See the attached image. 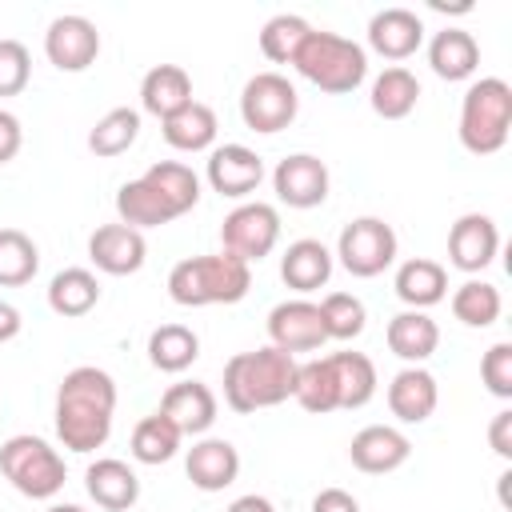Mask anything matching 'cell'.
Returning a JSON list of instances; mask_svg holds the SVG:
<instances>
[{
	"mask_svg": "<svg viewBox=\"0 0 512 512\" xmlns=\"http://www.w3.org/2000/svg\"><path fill=\"white\" fill-rule=\"evenodd\" d=\"M44 56L48 64H56L60 72H84L96 64L100 56V32L88 16L80 12H64L48 24L44 32Z\"/></svg>",
	"mask_w": 512,
	"mask_h": 512,
	"instance_id": "cell-12",
	"label": "cell"
},
{
	"mask_svg": "<svg viewBox=\"0 0 512 512\" xmlns=\"http://www.w3.org/2000/svg\"><path fill=\"white\" fill-rule=\"evenodd\" d=\"M216 408V392L200 380H180L160 400V412L180 428V436H204L216 424Z\"/></svg>",
	"mask_w": 512,
	"mask_h": 512,
	"instance_id": "cell-22",
	"label": "cell"
},
{
	"mask_svg": "<svg viewBox=\"0 0 512 512\" xmlns=\"http://www.w3.org/2000/svg\"><path fill=\"white\" fill-rule=\"evenodd\" d=\"M192 76L180 68V64H156L144 72L140 80V108L152 112L156 120L180 112L184 104H192Z\"/></svg>",
	"mask_w": 512,
	"mask_h": 512,
	"instance_id": "cell-27",
	"label": "cell"
},
{
	"mask_svg": "<svg viewBox=\"0 0 512 512\" xmlns=\"http://www.w3.org/2000/svg\"><path fill=\"white\" fill-rule=\"evenodd\" d=\"M296 112H300L296 84L280 72H256L240 92V120L260 136L284 132L296 120Z\"/></svg>",
	"mask_w": 512,
	"mask_h": 512,
	"instance_id": "cell-8",
	"label": "cell"
},
{
	"mask_svg": "<svg viewBox=\"0 0 512 512\" xmlns=\"http://www.w3.org/2000/svg\"><path fill=\"white\" fill-rule=\"evenodd\" d=\"M460 144L472 156H492L512 132V88L500 76H480L460 100Z\"/></svg>",
	"mask_w": 512,
	"mask_h": 512,
	"instance_id": "cell-5",
	"label": "cell"
},
{
	"mask_svg": "<svg viewBox=\"0 0 512 512\" xmlns=\"http://www.w3.org/2000/svg\"><path fill=\"white\" fill-rule=\"evenodd\" d=\"M488 444L500 460H512V408H500L488 424Z\"/></svg>",
	"mask_w": 512,
	"mask_h": 512,
	"instance_id": "cell-43",
	"label": "cell"
},
{
	"mask_svg": "<svg viewBox=\"0 0 512 512\" xmlns=\"http://www.w3.org/2000/svg\"><path fill=\"white\" fill-rule=\"evenodd\" d=\"M224 512H276V504L268 496H260V492H248V496H236Z\"/></svg>",
	"mask_w": 512,
	"mask_h": 512,
	"instance_id": "cell-46",
	"label": "cell"
},
{
	"mask_svg": "<svg viewBox=\"0 0 512 512\" xmlns=\"http://www.w3.org/2000/svg\"><path fill=\"white\" fill-rule=\"evenodd\" d=\"M280 240V212L264 200H240L224 224H220V244L228 256L244 264H260Z\"/></svg>",
	"mask_w": 512,
	"mask_h": 512,
	"instance_id": "cell-9",
	"label": "cell"
},
{
	"mask_svg": "<svg viewBox=\"0 0 512 512\" xmlns=\"http://www.w3.org/2000/svg\"><path fill=\"white\" fill-rule=\"evenodd\" d=\"M296 368H300V360L272 344L236 352L224 364V404L240 416L276 408L296 392Z\"/></svg>",
	"mask_w": 512,
	"mask_h": 512,
	"instance_id": "cell-2",
	"label": "cell"
},
{
	"mask_svg": "<svg viewBox=\"0 0 512 512\" xmlns=\"http://www.w3.org/2000/svg\"><path fill=\"white\" fill-rule=\"evenodd\" d=\"M424 44V20L412 8H380L368 20V48L384 60H408Z\"/></svg>",
	"mask_w": 512,
	"mask_h": 512,
	"instance_id": "cell-19",
	"label": "cell"
},
{
	"mask_svg": "<svg viewBox=\"0 0 512 512\" xmlns=\"http://www.w3.org/2000/svg\"><path fill=\"white\" fill-rule=\"evenodd\" d=\"M136 136H140V112L128 108V104H120V108H108V112L92 124L88 148H92L96 156L112 160V156H124V152L136 144Z\"/></svg>",
	"mask_w": 512,
	"mask_h": 512,
	"instance_id": "cell-35",
	"label": "cell"
},
{
	"mask_svg": "<svg viewBox=\"0 0 512 512\" xmlns=\"http://www.w3.org/2000/svg\"><path fill=\"white\" fill-rule=\"evenodd\" d=\"M292 68L316 84L320 92L328 96H344V92H356L368 76V52L364 44L340 36V32H324V28H312L304 36V44L296 48L292 56Z\"/></svg>",
	"mask_w": 512,
	"mask_h": 512,
	"instance_id": "cell-4",
	"label": "cell"
},
{
	"mask_svg": "<svg viewBox=\"0 0 512 512\" xmlns=\"http://www.w3.org/2000/svg\"><path fill=\"white\" fill-rule=\"evenodd\" d=\"M116 216H120V224L144 232V228H164V224H172L184 212L172 204V196L152 176H136V180L120 184V192H116Z\"/></svg>",
	"mask_w": 512,
	"mask_h": 512,
	"instance_id": "cell-16",
	"label": "cell"
},
{
	"mask_svg": "<svg viewBox=\"0 0 512 512\" xmlns=\"http://www.w3.org/2000/svg\"><path fill=\"white\" fill-rule=\"evenodd\" d=\"M100 304V280L88 268H60L48 284V308L64 320H80Z\"/></svg>",
	"mask_w": 512,
	"mask_h": 512,
	"instance_id": "cell-29",
	"label": "cell"
},
{
	"mask_svg": "<svg viewBox=\"0 0 512 512\" xmlns=\"http://www.w3.org/2000/svg\"><path fill=\"white\" fill-rule=\"evenodd\" d=\"M320 320H324V332L328 340H356L368 324V312H364V300L352 296V292H328L320 300Z\"/></svg>",
	"mask_w": 512,
	"mask_h": 512,
	"instance_id": "cell-39",
	"label": "cell"
},
{
	"mask_svg": "<svg viewBox=\"0 0 512 512\" xmlns=\"http://www.w3.org/2000/svg\"><path fill=\"white\" fill-rule=\"evenodd\" d=\"M84 488L104 512H128L140 500V476L116 456L92 460L88 472H84Z\"/></svg>",
	"mask_w": 512,
	"mask_h": 512,
	"instance_id": "cell-23",
	"label": "cell"
},
{
	"mask_svg": "<svg viewBox=\"0 0 512 512\" xmlns=\"http://www.w3.org/2000/svg\"><path fill=\"white\" fill-rule=\"evenodd\" d=\"M40 272V248L20 228H0V288H20Z\"/></svg>",
	"mask_w": 512,
	"mask_h": 512,
	"instance_id": "cell-37",
	"label": "cell"
},
{
	"mask_svg": "<svg viewBox=\"0 0 512 512\" xmlns=\"http://www.w3.org/2000/svg\"><path fill=\"white\" fill-rule=\"evenodd\" d=\"M396 296L416 308V312H428L432 304H440L448 296V268L440 260H428V256H412L396 268V280H392Z\"/></svg>",
	"mask_w": 512,
	"mask_h": 512,
	"instance_id": "cell-25",
	"label": "cell"
},
{
	"mask_svg": "<svg viewBox=\"0 0 512 512\" xmlns=\"http://www.w3.org/2000/svg\"><path fill=\"white\" fill-rule=\"evenodd\" d=\"M408 456H412V444H408V436H404L400 428H392V424H368V428H360V432L352 436V444H348L352 468H360V472H368V476L396 472Z\"/></svg>",
	"mask_w": 512,
	"mask_h": 512,
	"instance_id": "cell-18",
	"label": "cell"
},
{
	"mask_svg": "<svg viewBox=\"0 0 512 512\" xmlns=\"http://www.w3.org/2000/svg\"><path fill=\"white\" fill-rule=\"evenodd\" d=\"M88 260L104 276H132L148 260V240H144V232H136L128 224H100L88 236Z\"/></svg>",
	"mask_w": 512,
	"mask_h": 512,
	"instance_id": "cell-15",
	"label": "cell"
},
{
	"mask_svg": "<svg viewBox=\"0 0 512 512\" xmlns=\"http://www.w3.org/2000/svg\"><path fill=\"white\" fill-rule=\"evenodd\" d=\"M0 472L28 500H52L64 488V480H68L64 456L48 440L28 436V432L8 436L0 444Z\"/></svg>",
	"mask_w": 512,
	"mask_h": 512,
	"instance_id": "cell-6",
	"label": "cell"
},
{
	"mask_svg": "<svg viewBox=\"0 0 512 512\" xmlns=\"http://www.w3.org/2000/svg\"><path fill=\"white\" fill-rule=\"evenodd\" d=\"M372 112L384 120H404L416 112L420 104V80L404 68V64H388L376 80H372V96H368Z\"/></svg>",
	"mask_w": 512,
	"mask_h": 512,
	"instance_id": "cell-30",
	"label": "cell"
},
{
	"mask_svg": "<svg viewBox=\"0 0 512 512\" xmlns=\"http://www.w3.org/2000/svg\"><path fill=\"white\" fill-rule=\"evenodd\" d=\"M312 512H360V500L344 488H320L312 496Z\"/></svg>",
	"mask_w": 512,
	"mask_h": 512,
	"instance_id": "cell-44",
	"label": "cell"
},
{
	"mask_svg": "<svg viewBox=\"0 0 512 512\" xmlns=\"http://www.w3.org/2000/svg\"><path fill=\"white\" fill-rule=\"evenodd\" d=\"M216 112L204 104V100H192V104H184L180 112H172V116H164L160 120V132H164V140L176 148V152H212V144H216Z\"/></svg>",
	"mask_w": 512,
	"mask_h": 512,
	"instance_id": "cell-28",
	"label": "cell"
},
{
	"mask_svg": "<svg viewBox=\"0 0 512 512\" xmlns=\"http://www.w3.org/2000/svg\"><path fill=\"white\" fill-rule=\"evenodd\" d=\"M428 64L440 80L456 84V80H468L476 68H480V44L468 28H440L432 40H428Z\"/></svg>",
	"mask_w": 512,
	"mask_h": 512,
	"instance_id": "cell-24",
	"label": "cell"
},
{
	"mask_svg": "<svg viewBox=\"0 0 512 512\" xmlns=\"http://www.w3.org/2000/svg\"><path fill=\"white\" fill-rule=\"evenodd\" d=\"M268 344L280 348V352H292V356L324 348L328 332H324V320H320V304L308 300V296L280 300L268 312Z\"/></svg>",
	"mask_w": 512,
	"mask_h": 512,
	"instance_id": "cell-10",
	"label": "cell"
},
{
	"mask_svg": "<svg viewBox=\"0 0 512 512\" xmlns=\"http://www.w3.org/2000/svg\"><path fill=\"white\" fill-rule=\"evenodd\" d=\"M312 32V24L296 12H280L272 16L264 28H260V52L272 60V64H292L296 48L304 44V36Z\"/></svg>",
	"mask_w": 512,
	"mask_h": 512,
	"instance_id": "cell-38",
	"label": "cell"
},
{
	"mask_svg": "<svg viewBox=\"0 0 512 512\" xmlns=\"http://www.w3.org/2000/svg\"><path fill=\"white\" fill-rule=\"evenodd\" d=\"M396 252H400V240H396L388 220L356 216L340 228V240H336L332 256L344 264V272H352L360 280H372V276H380L384 268L396 264Z\"/></svg>",
	"mask_w": 512,
	"mask_h": 512,
	"instance_id": "cell-7",
	"label": "cell"
},
{
	"mask_svg": "<svg viewBox=\"0 0 512 512\" xmlns=\"http://www.w3.org/2000/svg\"><path fill=\"white\" fill-rule=\"evenodd\" d=\"M196 356H200V336L188 324H160V328H152V336H148V360H152V368L176 376V372L192 368Z\"/></svg>",
	"mask_w": 512,
	"mask_h": 512,
	"instance_id": "cell-32",
	"label": "cell"
},
{
	"mask_svg": "<svg viewBox=\"0 0 512 512\" xmlns=\"http://www.w3.org/2000/svg\"><path fill=\"white\" fill-rule=\"evenodd\" d=\"M332 268H336V256L328 252L324 240H312V236L292 240V244L284 248V256H280V280H284L292 292H300V296L324 288V284L332 280Z\"/></svg>",
	"mask_w": 512,
	"mask_h": 512,
	"instance_id": "cell-21",
	"label": "cell"
},
{
	"mask_svg": "<svg viewBox=\"0 0 512 512\" xmlns=\"http://www.w3.org/2000/svg\"><path fill=\"white\" fill-rule=\"evenodd\" d=\"M204 176H208L212 192H220L228 200H248L264 180V156L252 152L248 144H216L208 152Z\"/></svg>",
	"mask_w": 512,
	"mask_h": 512,
	"instance_id": "cell-13",
	"label": "cell"
},
{
	"mask_svg": "<svg viewBox=\"0 0 512 512\" xmlns=\"http://www.w3.org/2000/svg\"><path fill=\"white\" fill-rule=\"evenodd\" d=\"M292 400L312 412V416H328L340 408V396H336V376H332V364L328 356H316V360H304L296 368V392Z\"/></svg>",
	"mask_w": 512,
	"mask_h": 512,
	"instance_id": "cell-34",
	"label": "cell"
},
{
	"mask_svg": "<svg viewBox=\"0 0 512 512\" xmlns=\"http://www.w3.org/2000/svg\"><path fill=\"white\" fill-rule=\"evenodd\" d=\"M56 436L68 452H96L112 436V416H116V380L96 368L80 364L64 372L56 388Z\"/></svg>",
	"mask_w": 512,
	"mask_h": 512,
	"instance_id": "cell-1",
	"label": "cell"
},
{
	"mask_svg": "<svg viewBox=\"0 0 512 512\" xmlns=\"http://www.w3.org/2000/svg\"><path fill=\"white\" fill-rule=\"evenodd\" d=\"M500 252V228L492 216L484 212H464L452 228H448V264L476 276L484 272Z\"/></svg>",
	"mask_w": 512,
	"mask_h": 512,
	"instance_id": "cell-14",
	"label": "cell"
},
{
	"mask_svg": "<svg viewBox=\"0 0 512 512\" xmlns=\"http://www.w3.org/2000/svg\"><path fill=\"white\" fill-rule=\"evenodd\" d=\"M184 472H188L192 488H200V492H224L240 476V452L224 436H200L184 452Z\"/></svg>",
	"mask_w": 512,
	"mask_h": 512,
	"instance_id": "cell-17",
	"label": "cell"
},
{
	"mask_svg": "<svg viewBox=\"0 0 512 512\" xmlns=\"http://www.w3.org/2000/svg\"><path fill=\"white\" fill-rule=\"evenodd\" d=\"M332 176L328 164L312 152H292L272 168V192L288 208H320L328 200Z\"/></svg>",
	"mask_w": 512,
	"mask_h": 512,
	"instance_id": "cell-11",
	"label": "cell"
},
{
	"mask_svg": "<svg viewBox=\"0 0 512 512\" xmlns=\"http://www.w3.org/2000/svg\"><path fill=\"white\" fill-rule=\"evenodd\" d=\"M480 380L492 396L500 400H512V344L508 340H496L484 356H480Z\"/></svg>",
	"mask_w": 512,
	"mask_h": 512,
	"instance_id": "cell-41",
	"label": "cell"
},
{
	"mask_svg": "<svg viewBox=\"0 0 512 512\" xmlns=\"http://www.w3.org/2000/svg\"><path fill=\"white\" fill-rule=\"evenodd\" d=\"M332 364V376H336V396H340V408H364L372 396H376V364L364 356V352H332L328 356Z\"/></svg>",
	"mask_w": 512,
	"mask_h": 512,
	"instance_id": "cell-31",
	"label": "cell"
},
{
	"mask_svg": "<svg viewBox=\"0 0 512 512\" xmlns=\"http://www.w3.org/2000/svg\"><path fill=\"white\" fill-rule=\"evenodd\" d=\"M44 512H84L80 504H52V508H44Z\"/></svg>",
	"mask_w": 512,
	"mask_h": 512,
	"instance_id": "cell-47",
	"label": "cell"
},
{
	"mask_svg": "<svg viewBox=\"0 0 512 512\" xmlns=\"http://www.w3.org/2000/svg\"><path fill=\"white\" fill-rule=\"evenodd\" d=\"M448 304H452V316H456L460 324H468V328H488V324H496V320H500V308H504L500 288L488 284V280H476V276H468V280L452 292Z\"/></svg>",
	"mask_w": 512,
	"mask_h": 512,
	"instance_id": "cell-36",
	"label": "cell"
},
{
	"mask_svg": "<svg viewBox=\"0 0 512 512\" xmlns=\"http://www.w3.org/2000/svg\"><path fill=\"white\" fill-rule=\"evenodd\" d=\"M180 428L164 416V412H152L144 416L136 428H132V440H128V452L136 464H168L176 452H180Z\"/></svg>",
	"mask_w": 512,
	"mask_h": 512,
	"instance_id": "cell-33",
	"label": "cell"
},
{
	"mask_svg": "<svg viewBox=\"0 0 512 512\" xmlns=\"http://www.w3.org/2000/svg\"><path fill=\"white\" fill-rule=\"evenodd\" d=\"M252 288V264L212 252V256H188L172 264L168 272V296L180 308H208V304H236Z\"/></svg>",
	"mask_w": 512,
	"mask_h": 512,
	"instance_id": "cell-3",
	"label": "cell"
},
{
	"mask_svg": "<svg viewBox=\"0 0 512 512\" xmlns=\"http://www.w3.org/2000/svg\"><path fill=\"white\" fill-rule=\"evenodd\" d=\"M440 404L436 376L424 364H408L388 380V412L400 424H424Z\"/></svg>",
	"mask_w": 512,
	"mask_h": 512,
	"instance_id": "cell-20",
	"label": "cell"
},
{
	"mask_svg": "<svg viewBox=\"0 0 512 512\" xmlns=\"http://www.w3.org/2000/svg\"><path fill=\"white\" fill-rule=\"evenodd\" d=\"M20 328H24L20 308H16V304H8V300H0V344L16 340V336H20Z\"/></svg>",
	"mask_w": 512,
	"mask_h": 512,
	"instance_id": "cell-45",
	"label": "cell"
},
{
	"mask_svg": "<svg viewBox=\"0 0 512 512\" xmlns=\"http://www.w3.org/2000/svg\"><path fill=\"white\" fill-rule=\"evenodd\" d=\"M20 144H24V128H20V116H16V112H8V108H0V164L16 160Z\"/></svg>",
	"mask_w": 512,
	"mask_h": 512,
	"instance_id": "cell-42",
	"label": "cell"
},
{
	"mask_svg": "<svg viewBox=\"0 0 512 512\" xmlns=\"http://www.w3.org/2000/svg\"><path fill=\"white\" fill-rule=\"evenodd\" d=\"M384 340L392 348V356H400L404 364H424L436 348H440V328L428 312H416V308H404L388 320L384 328Z\"/></svg>",
	"mask_w": 512,
	"mask_h": 512,
	"instance_id": "cell-26",
	"label": "cell"
},
{
	"mask_svg": "<svg viewBox=\"0 0 512 512\" xmlns=\"http://www.w3.org/2000/svg\"><path fill=\"white\" fill-rule=\"evenodd\" d=\"M32 80V56L20 40H0V96H20Z\"/></svg>",
	"mask_w": 512,
	"mask_h": 512,
	"instance_id": "cell-40",
	"label": "cell"
}]
</instances>
